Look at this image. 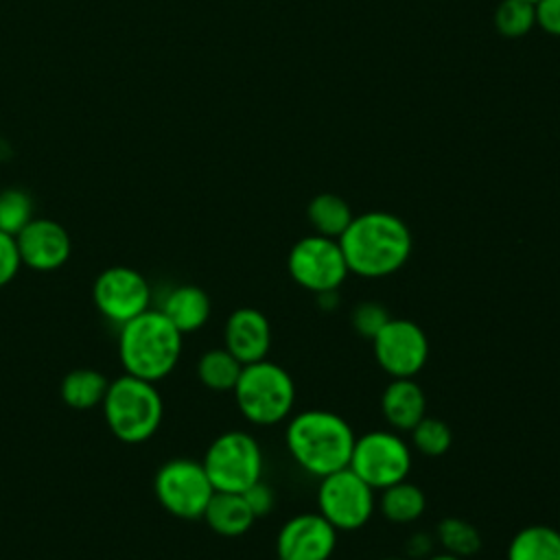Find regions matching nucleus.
Instances as JSON below:
<instances>
[{"label":"nucleus","instance_id":"f257e3e1","mask_svg":"<svg viewBox=\"0 0 560 560\" xmlns=\"http://www.w3.org/2000/svg\"><path fill=\"white\" fill-rule=\"evenodd\" d=\"M350 273L378 280L396 273L411 256V232L392 212H363L352 217L346 232L337 238Z\"/></svg>","mask_w":560,"mask_h":560},{"label":"nucleus","instance_id":"f03ea898","mask_svg":"<svg viewBox=\"0 0 560 560\" xmlns=\"http://www.w3.org/2000/svg\"><path fill=\"white\" fill-rule=\"evenodd\" d=\"M352 427L335 411L304 409L289 418L284 442L293 462L313 477H326L348 468L352 446Z\"/></svg>","mask_w":560,"mask_h":560},{"label":"nucleus","instance_id":"7ed1b4c3","mask_svg":"<svg viewBox=\"0 0 560 560\" xmlns=\"http://www.w3.org/2000/svg\"><path fill=\"white\" fill-rule=\"evenodd\" d=\"M182 337L160 308H149L129 319L118 335V357L125 374L151 383L162 381L179 361Z\"/></svg>","mask_w":560,"mask_h":560},{"label":"nucleus","instance_id":"20e7f679","mask_svg":"<svg viewBox=\"0 0 560 560\" xmlns=\"http://www.w3.org/2000/svg\"><path fill=\"white\" fill-rule=\"evenodd\" d=\"M101 405L109 431L129 444L149 440L160 429L164 413L155 383L131 374L109 381Z\"/></svg>","mask_w":560,"mask_h":560},{"label":"nucleus","instance_id":"39448f33","mask_svg":"<svg viewBox=\"0 0 560 560\" xmlns=\"http://www.w3.org/2000/svg\"><path fill=\"white\" fill-rule=\"evenodd\" d=\"M232 392L241 416L256 427H271L287 420L295 405L291 374L269 359L243 365Z\"/></svg>","mask_w":560,"mask_h":560},{"label":"nucleus","instance_id":"423d86ee","mask_svg":"<svg viewBox=\"0 0 560 560\" xmlns=\"http://www.w3.org/2000/svg\"><path fill=\"white\" fill-rule=\"evenodd\" d=\"M201 464L214 490L245 492L262 479L265 462L260 444L252 433L225 431L210 442Z\"/></svg>","mask_w":560,"mask_h":560},{"label":"nucleus","instance_id":"0eeeda50","mask_svg":"<svg viewBox=\"0 0 560 560\" xmlns=\"http://www.w3.org/2000/svg\"><path fill=\"white\" fill-rule=\"evenodd\" d=\"M411 462V446L398 431L376 429L354 440L348 468H352L374 490H383L407 479Z\"/></svg>","mask_w":560,"mask_h":560},{"label":"nucleus","instance_id":"6e6552de","mask_svg":"<svg viewBox=\"0 0 560 560\" xmlns=\"http://www.w3.org/2000/svg\"><path fill=\"white\" fill-rule=\"evenodd\" d=\"M153 490L160 505L184 521L201 518L210 497L214 494L203 464L188 457L164 462L155 472Z\"/></svg>","mask_w":560,"mask_h":560},{"label":"nucleus","instance_id":"1a4fd4ad","mask_svg":"<svg viewBox=\"0 0 560 560\" xmlns=\"http://www.w3.org/2000/svg\"><path fill=\"white\" fill-rule=\"evenodd\" d=\"M374 488L368 486L352 468H341L319 479L317 512L339 532L363 527L374 510Z\"/></svg>","mask_w":560,"mask_h":560},{"label":"nucleus","instance_id":"9d476101","mask_svg":"<svg viewBox=\"0 0 560 560\" xmlns=\"http://www.w3.org/2000/svg\"><path fill=\"white\" fill-rule=\"evenodd\" d=\"M287 267L293 282L315 295L337 291L350 273L339 241L322 234L300 238L289 252Z\"/></svg>","mask_w":560,"mask_h":560},{"label":"nucleus","instance_id":"9b49d317","mask_svg":"<svg viewBox=\"0 0 560 560\" xmlns=\"http://www.w3.org/2000/svg\"><path fill=\"white\" fill-rule=\"evenodd\" d=\"M376 363L392 378H413L429 359L427 332L411 319L392 317L372 339Z\"/></svg>","mask_w":560,"mask_h":560},{"label":"nucleus","instance_id":"f8f14e48","mask_svg":"<svg viewBox=\"0 0 560 560\" xmlns=\"http://www.w3.org/2000/svg\"><path fill=\"white\" fill-rule=\"evenodd\" d=\"M92 298L105 319L122 326L149 311L151 289L140 271L118 265L96 276Z\"/></svg>","mask_w":560,"mask_h":560},{"label":"nucleus","instance_id":"ddd939ff","mask_svg":"<svg viewBox=\"0 0 560 560\" xmlns=\"http://www.w3.org/2000/svg\"><path fill=\"white\" fill-rule=\"evenodd\" d=\"M337 547V529L319 512L291 516L278 532V560H328Z\"/></svg>","mask_w":560,"mask_h":560},{"label":"nucleus","instance_id":"4468645a","mask_svg":"<svg viewBox=\"0 0 560 560\" xmlns=\"http://www.w3.org/2000/svg\"><path fill=\"white\" fill-rule=\"evenodd\" d=\"M22 265L35 271H55L66 265L72 241L66 228L52 219H31L15 236Z\"/></svg>","mask_w":560,"mask_h":560},{"label":"nucleus","instance_id":"2eb2a0df","mask_svg":"<svg viewBox=\"0 0 560 560\" xmlns=\"http://www.w3.org/2000/svg\"><path fill=\"white\" fill-rule=\"evenodd\" d=\"M223 348H228L243 365L262 361L271 350V324L258 308L241 306L230 313L223 328Z\"/></svg>","mask_w":560,"mask_h":560},{"label":"nucleus","instance_id":"dca6fc26","mask_svg":"<svg viewBox=\"0 0 560 560\" xmlns=\"http://www.w3.org/2000/svg\"><path fill=\"white\" fill-rule=\"evenodd\" d=\"M381 411L394 431L409 433L427 416V396L413 378H392L383 389Z\"/></svg>","mask_w":560,"mask_h":560},{"label":"nucleus","instance_id":"f3484780","mask_svg":"<svg viewBox=\"0 0 560 560\" xmlns=\"http://www.w3.org/2000/svg\"><path fill=\"white\" fill-rule=\"evenodd\" d=\"M210 298L197 284H179L166 293L160 311L182 332H195L206 326L210 317Z\"/></svg>","mask_w":560,"mask_h":560},{"label":"nucleus","instance_id":"a211bd4d","mask_svg":"<svg viewBox=\"0 0 560 560\" xmlns=\"http://www.w3.org/2000/svg\"><path fill=\"white\" fill-rule=\"evenodd\" d=\"M201 518L208 523V527L214 534L228 536V538L243 536L256 521L243 492H221V490H214Z\"/></svg>","mask_w":560,"mask_h":560},{"label":"nucleus","instance_id":"6ab92c4d","mask_svg":"<svg viewBox=\"0 0 560 560\" xmlns=\"http://www.w3.org/2000/svg\"><path fill=\"white\" fill-rule=\"evenodd\" d=\"M378 510L389 523L407 525V523L418 521L424 514L427 497L416 483L402 479V481L381 490Z\"/></svg>","mask_w":560,"mask_h":560},{"label":"nucleus","instance_id":"aec40b11","mask_svg":"<svg viewBox=\"0 0 560 560\" xmlns=\"http://www.w3.org/2000/svg\"><path fill=\"white\" fill-rule=\"evenodd\" d=\"M508 560H560V532L549 525H527L508 545Z\"/></svg>","mask_w":560,"mask_h":560},{"label":"nucleus","instance_id":"412c9836","mask_svg":"<svg viewBox=\"0 0 560 560\" xmlns=\"http://www.w3.org/2000/svg\"><path fill=\"white\" fill-rule=\"evenodd\" d=\"M308 223L313 225L315 234L328 236V238H339L346 228L352 221V210L346 199H341L335 192H319L311 199L306 208Z\"/></svg>","mask_w":560,"mask_h":560},{"label":"nucleus","instance_id":"4be33fe9","mask_svg":"<svg viewBox=\"0 0 560 560\" xmlns=\"http://www.w3.org/2000/svg\"><path fill=\"white\" fill-rule=\"evenodd\" d=\"M109 381L103 372L92 368H79L63 376L61 381V398L72 409H92L103 402Z\"/></svg>","mask_w":560,"mask_h":560},{"label":"nucleus","instance_id":"5701e85b","mask_svg":"<svg viewBox=\"0 0 560 560\" xmlns=\"http://www.w3.org/2000/svg\"><path fill=\"white\" fill-rule=\"evenodd\" d=\"M243 363L228 350V348H212L203 352L197 361V376L199 381L214 392H232Z\"/></svg>","mask_w":560,"mask_h":560},{"label":"nucleus","instance_id":"b1692460","mask_svg":"<svg viewBox=\"0 0 560 560\" xmlns=\"http://www.w3.org/2000/svg\"><path fill=\"white\" fill-rule=\"evenodd\" d=\"M438 542L442 545L444 551L455 553L459 558H470L481 549V534L477 532L475 525H470L464 518L457 516H446L438 523L435 529Z\"/></svg>","mask_w":560,"mask_h":560},{"label":"nucleus","instance_id":"393cba45","mask_svg":"<svg viewBox=\"0 0 560 560\" xmlns=\"http://www.w3.org/2000/svg\"><path fill=\"white\" fill-rule=\"evenodd\" d=\"M409 433H411V446L427 457H440L453 444L451 427L440 418L424 416Z\"/></svg>","mask_w":560,"mask_h":560},{"label":"nucleus","instance_id":"a878e982","mask_svg":"<svg viewBox=\"0 0 560 560\" xmlns=\"http://www.w3.org/2000/svg\"><path fill=\"white\" fill-rule=\"evenodd\" d=\"M536 24L534 2L501 0L494 11V26L505 37H523Z\"/></svg>","mask_w":560,"mask_h":560},{"label":"nucleus","instance_id":"bb28decb","mask_svg":"<svg viewBox=\"0 0 560 560\" xmlns=\"http://www.w3.org/2000/svg\"><path fill=\"white\" fill-rule=\"evenodd\" d=\"M33 219V199L20 188L0 192V232L18 236L20 230Z\"/></svg>","mask_w":560,"mask_h":560},{"label":"nucleus","instance_id":"cd10ccee","mask_svg":"<svg viewBox=\"0 0 560 560\" xmlns=\"http://www.w3.org/2000/svg\"><path fill=\"white\" fill-rule=\"evenodd\" d=\"M392 319V315L387 313V308L381 304V302H374V300H365V302H359L352 313H350V324L352 328L365 337V339H374L378 335V330Z\"/></svg>","mask_w":560,"mask_h":560},{"label":"nucleus","instance_id":"c85d7f7f","mask_svg":"<svg viewBox=\"0 0 560 560\" xmlns=\"http://www.w3.org/2000/svg\"><path fill=\"white\" fill-rule=\"evenodd\" d=\"M22 258L18 252L15 236L0 232V289L7 287L20 271Z\"/></svg>","mask_w":560,"mask_h":560},{"label":"nucleus","instance_id":"c756f323","mask_svg":"<svg viewBox=\"0 0 560 560\" xmlns=\"http://www.w3.org/2000/svg\"><path fill=\"white\" fill-rule=\"evenodd\" d=\"M243 497H245V501H247V505H249V510L254 512L256 518L267 516V514L273 510V505H276L273 488H271L269 483H265L262 479L256 481L254 486H249V488L243 492Z\"/></svg>","mask_w":560,"mask_h":560},{"label":"nucleus","instance_id":"7c9ffc66","mask_svg":"<svg viewBox=\"0 0 560 560\" xmlns=\"http://www.w3.org/2000/svg\"><path fill=\"white\" fill-rule=\"evenodd\" d=\"M534 13L542 31L560 37V0H538L534 2Z\"/></svg>","mask_w":560,"mask_h":560},{"label":"nucleus","instance_id":"2f4dec72","mask_svg":"<svg viewBox=\"0 0 560 560\" xmlns=\"http://www.w3.org/2000/svg\"><path fill=\"white\" fill-rule=\"evenodd\" d=\"M409 549H411L413 553H424V551L431 549V540H429L424 534H416V536H411V540H409Z\"/></svg>","mask_w":560,"mask_h":560},{"label":"nucleus","instance_id":"473e14b6","mask_svg":"<svg viewBox=\"0 0 560 560\" xmlns=\"http://www.w3.org/2000/svg\"><path fill=\"white\" fill-rule=\"evenodd\" d=\"M427 560H464V558H459L455 553H448V551H440V553H431Z\"/></svg>","mask_w":560,"mask_h":560},{"label":"nucleus","instance_id":"72a5a7b5","mask_svg":"<svg viewBox=\"0 0 560 560\" xmlns=\"http://www.w3.org/2000/svg\"><path fill=\"white\" fill-rule=\"evenodd\" d=\"M378 560H407V558H378Z\"/></svg>","mask_w":560,"mask_h":560},{"label":"nucleus","instance_id":"f704fd0d","mask_svg":"<svg viewBox=\"0 0 560 560\" xmlns=\"http://www.w3.org/2000/svg\"><path fill=\"white\" fill-rule=\"evenodd\" d=\"M527 2H538V0H527Z\"/></svg>","mask_w":560,"mask_h":560}]
</instances>
